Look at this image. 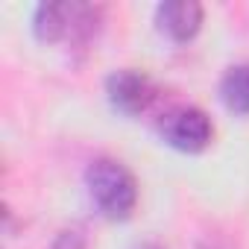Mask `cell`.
Returning <instances> with one entry per match:
<instances>
[{"instance_id":"3957f363","label":"cell","mask_w":249,"mask_h":249,"mask_svg":"<svg viewBox=\"0 0 249 249\" xmlns=\"http://www.w3.org/2000/svg\"><path fill=\"white\" fill-rule=\"evenodd\" d=\"M106 97L114 111L126 114V117H138L156 100V85L147 73H141L135 68H123L106 79Z\"/></svg>"},{"instance_id":"8992f818","label":"cell","mask_w":249,"mask_h":249,"mask_svg":"<svg viewBox=\"0 0 249 249\" xmlns=\"http://www.w3.org/2000/svg\"><path fill=\"white\" fill-rule=\"evenodd\" d=\"M220 100L231 114H249V62L234 65L220 79Z\"/></svg>"},{"instance_id":"6da1fadb","label":"cell","mask_w":249,"mask_h":249,"mask_svg":"<svg viewBox=\"0 0 249 249\" xmlns=\"http://www.w3.org/2000/svg\"><path fill=\"white\" fill-rule=\"evenodd\" d=\"M88 194L97 211L106 220H129L138 205V182L135 176L114 159H97L85 170Z\"/></svg>"},{"instance_id":"7a4b0ae2","label":"cell","mask_w":249,"mask_h":249,"mask_svg":"<svg viewBox=\"0 0 249 249\" xmlns=\"http://www.w3.org/2000/svg\"><path fill=\"white\" fill-rule=\"evenodd\" d=\"M159 129H161V138L179 153H202L214 138L211 117L202 108H194V106L173 108L161 120Z\"/></svg>"},{"instance_id":"277c9868","label":"cell","mask_w":249,"mask_h":249,"mask_svg":"<svg viewBox=\"0 0 249 249\" xmlns=\"http://www.w3.org/2000/svg\"><path fill=\"white\" fill-rule=\"evenodd\" d=\"M159 30L173 41H191L202 27V6L196 0H167L156 9Z\"/></svg>"},{"instance_id":"5b68a950","label":"cell","mask_w":249,"mask_h":249,"mask_svg":"<svg viewBox=\"0 0 249 249\" xmlns=\"http://www.w3.org/2000/svg\"><path fill=\"white\" fill-rule=\"evenodd\" d=\"M76 9H79V3H41V6H36V15H33L36 38L44 44L71 41L73 24H76Z\"/></svg>"},{"instance_id":"52a82bcc","label":"cell","mask_w":249,"mask_h":249,"mask_svg":"<svg viewBox=\"0 0 249 249\" xmlns=\"http://www.w3.org/2000/svg\"><path fill=\"white\" fill-rule=\"evenodd\" d=\"M53 249H88V237L79 226H71L59 231V237L53 240Z\"/></svg>"}]
</instances>
